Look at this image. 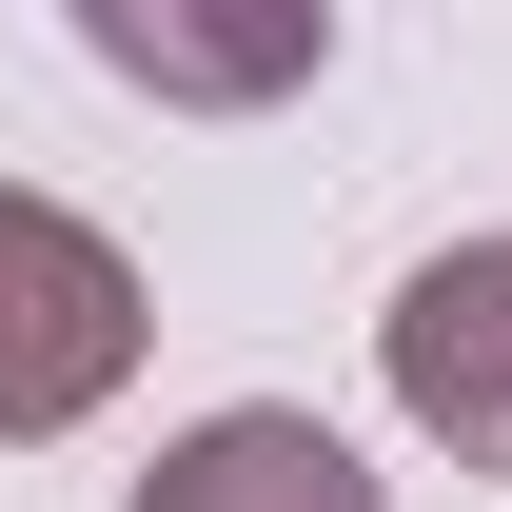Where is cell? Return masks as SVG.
Masks as SVG:
<instances>
[{
    "label": "cell",
    "instance_id": "obj_4",
    "mask_svg": "<svg viewBox=\"0 0 512 512\" xmlns=\"http://www.w3.org/2000/svg\"><path fill=\"white\" fill-rule=\"evenodd\" d=\"M79 40H99V60L119 79H158V99H276V79H316V0H296V20H197V0H79Z\"/></svg>",
    "mask_w": 512,
    "mask_h": 512
},
{
    "label": "cell",
    "instance_id": "obj_2",
    "mask_svg": "<svg viewBox=\"0 0 512 512\" xmlns=\"http://www.w3.org/2000/svg\"><path fill=\"white\" fill-rule=\"evenodd\" d=\"M394 414L473 473H512V237L434 256L414 296H394Z\"/></svg>",
    "mask_w": 512,
    "mask_h": 512
},
{
    "label": "cell",
    "instance_id": "obj_1",
    "mask_svg": "<svg viewBox=\"0 0 512 512\" xmlns=\"http://www.w3.org/2000/svg\"><path fill=\"white\" fill-rule=\"evenodd\" d=\"M119 375H138V256L0 178V453H20V434H79Z\"/></svg>",
    "mask_w": 512,
    "mask_h": 512
},
{
    "label": "cell",
    "instance_id": "obj_3",
    "mask_svg": "<svg viewBox=\"0 0 512 512\" xmlns=\"http://www.w3.org/2000/svg\"><path fill=\"white\" fill-rule=\"evenodd\" d=\"M138 512H375V473H355L316 414H197V434L138 473Z\"/></svg>",
    "mask_w": 512,
    "mask_h": 512
}]
</instances>
